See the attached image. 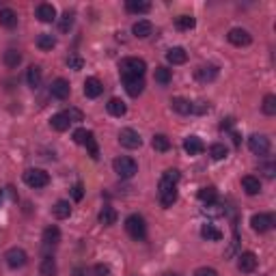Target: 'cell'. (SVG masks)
<instances>
[{
	"mask_svg": "<svg viewBox=\"0 0 276 276\" xmlns=\"http://www.w3.org/2000/svg\"><path fill=\"white\" fill-rule=\"evenodd\" d=\"M153 78H155V82H158V84H169V82H171V69H166V67H155Z\"/></svg>",
	"mask_w": 276,
	"mask_h": 276,
	"instance_id": "40",
	"label": "cell"
},
{
	"mask_svg": "<svg viewBox=\"0 0 276 276\" xmlns=\"http://www.w3.org/2000/svg\"><path fill=\"white\" fill-rule=\"evenodd\" d=\"M119 143H121L125 149H138L140 145H143V138H140V134L136 132V129L125 127V129L119 132Z\"/></svg>",
	"mask_w": 276,
	"mask_h": 276,
	"instance_id": "7",
	"label": "cell"
},
{
	"mask_svg": "<svg viewBox=\"0 0 276 276\" xmlns=\"http://www.w3.org/2000/svg\"><path fill=\"white\" fill-rule=\"evenodd\" d=\"M39 274L41 276H56V261L52 257H46L39 266Z\"/></svg>",
	"mask_w": 276,
	"mask_h": 276,
	"instance_id": "34",
	"label": "cell"
},
{
	"mask_svg": "<svg viewBox=\"0 0 276 276\" xmlns=\"http://www.w3.org/2000/svg\"><path fill=\"white\" fill-rule=\"evenodd\" d=\"M251 225L257 233H268V231L274 226V216L272 214H255L251 218Z\"/></svg>",
	"mask_w": 276,
	"mask_h": 276,
	"instance_id": "8",
	"label": "cell"
},
{
	"mask_svg": "<svg viewBox=\"0 0 276 276\" xmlns=\"http://www.w3.org/2000/svg\"><path fill=\"white\" fill-rule=\"evenodd\" d=\"M112 169H115V173L121 179H132L138 173V164L132 158H127V155H121V158H117L112 162Z\"/></svg>",
	"mask_w": 276,
	"mask_h": 276,
	"instance_id": "3",
	"label": "cell"
},
{
	"mask_svg": "<svg viewBox=\"0 0 276 276\" xmlns=\"http://www.w3.org/2000/svg\"><path fill=\"white\" fill-rule=\"evenodd\" d=\"M248 149L255 155H259V158H263V155L270 153V138L263 136V134H252L248 138Z\"/></svg>",
	"mask_w": 276,
	"mask_h": 276,
	"instance_id": "5",
	"label": "cell"
},
{
	"mask_svg": "<svg viewBox=\"0 0 276 276\" xmlns=\"http://www.w3.org/2000/svg\"><path fill=\"white\" fill-rule=\"evenodd\" d=\"M84 145H86V149H89V155H91V158H93V160H97V158H100V149H97V143H95L93 132H89V134H86Z\"/></svg>",
	"mask_w": 276,
	"mask_h": 276,
	"instance_id": "39",
	"label": "cell"
},
{
	"mask_svg": "<svg viewBox=\"0 0 276 276\" xmlns=\"http://www.w3.org/2000/svg\"><path fill=\"white\" fill-rule=\"evenodd\" d=\"M171 106H173V110L179 112V115H192V101L183 100V97H173Z\"/></svg>",
	"mask_w": 276,
	"mask_h": 276,
	"instance_id": "25",
	"label": "cell"
},
{
	"mask_svg": "<svg viewBox=\"0 0 276 276\" xmlns=\"http://www.w3.org/2000/svg\"><path fill=\"white\" fill-rule=\"evenodd\" d=\"M0 26L4 28H15L18 26V13L13 9H0Z\"/></svg>",
	"mask_w": 276,
	"mask_h": 276,
	"instance_id": "21",
	"label": "cell"
},
{
	"mask_svg": "<svg viewBox=\"0 0 276 276\" xmlns=\"http://www.w3.org/2000/svg\"><path fill=\"white\" fill-rule=\"evenodd\" d=\"M106 108H108V112H110L112 117H123V115H125V112H127L125 101H123V100H119V97H112V100L106 104Z\"/></svg>",
	"mask_w": 276,
	"mask_h": 276,
	"instance_id": "23",
	"label": "cell"
},
{
	"mask_svg": "<svg viewBox=\"0 0 276 276\" xmlns=\"http://www.w3.org/2000/svg\"><path fill=\"white\" fill-rule=\"evenodd\" d=\"M175 26L179 30H192L194 26H197V20H194L192 15H179V18L175 20Z\"/></svg>",
	"mask_w": 276,
	"mask_h": 276,
	"instance_id": "37",
	"label": "cell"
},
{
	"mask_svg": "<svg viewBox=\"0 0 276 276\" xmlns=\"http://www.w3.org/2000/svg\"><path fill=\"white\" fill-rule=\"evenodd\" d=\"M119 72H121V78H143L145 72H147V63L138 56H127L119 63Z\"/></svg>",
	"mask_w": 276,
	"mask_h": 276,
	"instance_id": "1",
	"label": "cell"
},
{
	"mask_svg": "<svg viewBox=\"0 0 276 276\" xmlns=\"http://www.w3.org/2000/svg\"><path fill=\"white\" fill-rule=\"evenodd\" d=\"M226 39H229V43H233V46H237V48H244V46H251L252 37H251V32L244 30V28H231L229 35H226Z\"/></svg>",
	"mask_w": 276,
	"mask_h": 276,
	"instance_id": "9",
	"label": "cell"
},
{
	"mask_svg": "<svg viewBox=\"0 0 276 276\" xmlns=\"http://www.w3.org/2000/svg\"><path fill=\"white\" fill-rule=\"evenodd\" d=\"M24 183L35 188V190H39V188H46L50 183V175L41 169H28L24 173Z\"/></svg>",
	"mask_w": 276,
	"mask_h": 276,
	"instance_id": "4",
	"label": "cell"
},
{
	"mask_svg": "<svg viewBox=\"0 0 276 276\" xmlns=\"http://www.w3.org/2000/svg\"><path fill=\"white\" fill-rule=\"evenodd\" d=\"M67 65H69L72 69H75V72H80V69L84 67V61H82L80 56H75V54H72V56L67 58Z\"/></svg>",
	"mask_w": 276,
	"mask_h": 276,
	"instance_id": "44",
	"label": "cell"
},
{
	"mask_svg": "<svg viewBox=\"0 0 276 276\" xmlns=\"http://www.w3.org/2000/svg\"><path fill=\"white\" fill-rule=\"evenodd\" d=\"M125 9L129 11V13H149L151 11V2H147V0H127L125 2Z\"/></svg>",
	"mask_w": 276,
	"mask_h": 276,
	"instance_id": "24",
	"label": "cell"
},
{
	"mask_svg": "<svg viewBox=\"0 0 276 276\" xmlns=\"http://www.w3.org/2000/svg\"><path fill=\"white\" fill-rule=\"evenodd\" d=\"M4 261H7L9 268L18 270V268H24V266H26V261H28V255H26V251H22V248L13 246V248H9V251L4 252Z\"/></svg>",
	"mask_w": 276,
	"mask_h": 276,
	"instance_id": "6",
	"label": "cell"
},
{
	"mask_svg": "<svg viewBox=\"0 0 276 276\" xmlns=\"http://www.w3.org/2000/svg\"><path fill=\"white\" fill-rule=\"evenodd\" d=\"M242 188L246 190V194L255 197V194L261 192V181H259L257 177H252V175H246V177H242Z\"/></svg>",
	"mask_w": 276,
	"mask_h": 276,
	"instance_id": "19",
	"label": "cell"
},
{
	"mask_svg": "<svg viewBox=\"0 0 276 276\" xmlns=\"http://www.w3.org/2000/svg\"><path fill=\"white\" fill-rule=\"evenodd\" d=\"M166 61L173 65H183L188 61V52L183 50V48H171V50L166 52Z\"/></svg>",
	"mask_w": 276,
	"mask_h": 276,
	"instance_id": "22",
	"label": "cell"
},
{
	"mask_svg": "<svg viewBox=\"0 0 276 276\" xmlns=\"http://www.w3.org/2000/svg\"><path fill=\"white\" fill-rule=\"evenodd\" d=\"M95 274L97 276H110V268L104 266V263H100V266H95Z\"/></svg>",
	"mask_w": 276,
	"mask_h": 276,
	"instance_id": "47",
	"label": "cell"
},
{
	"mask_svg": "<svg viewBox=\"0 0 276 276\" xmlns=\"http://www.w3.org/2000/svg\"><path fill=\"white\" fill-rule=\"evenodd\" d=\"M0 203H2V190H0Z\"/></svg>",
	"mask_w": 276,
	"mask_h": 276,
	"instance_id": "51",
	"label": "cell"
},
{
	"mask_svg": "<svg viewBox=\"0 0 276 276\" xmlns=\"http://www.w3.org/2000/svg\"><path fill=\"white\" fill-rule=\"evenodd\" d=\"M151 147L155 151H160V153H166V151L171 149V140L164 136V134H155L153 140H151Z\"/></svg>",
	"mask_w": 276,
	"mask_h": 276,
	"instance_id": "29",
	"label": "cell"
},
{
	"mask_svg": "<svg viewBox=\"0 0 276 276\" xmlns=\"http://www.w3.org/2000/svg\"><path fill=\"white\" fill-rule=\"evenodd\" d=\"M20 63H22V54L18 50H13V48H11V50L4 52V65H7L9 69H15Z\"/></svg>",
	"mask_w": 276,
	"mask_h": 276,
	"instance_id": "35",
	"label": "cell"
},
{
	"mask_svg": "<svg viewBox=\"0 0 276 276\" xmlns=\"http://www.w3.org/2000/svg\"><path fill=\"white\" fill-rule=\"evenodd\" d=\"M216 199H218V192H216V188H201L199 190V201H203L205 205H214Z\"/></svg>",
	"mask_w": 276,
	"mask_h": 276,
	"instance_id": "31",
	"label": "cell"
},
{
	"mask_svg": "<svg viewBox=\"0 0 276 276\" xmlns=\"http://www.w3.org/2000/svg\"><path fill=\"white\" fill-rule=\"evenodd\" d=\"M37 18H39V22H43V24H50V22L56 20V9H54L52 4L43 2L37 7Z\"/></svg>",
	"mask_w": 276,
	"mask_h": 276,
	"instance_id": "17",
	"label": "cell"
},
{
	"mask_svg": "<svg viewBox=\"0 0 276 276\" xmlns=\"http://www.w3.org/2000/svg\"><path fill=\"white\" fill-rule=\"evenodd\" d=\"M164 276H179V274H177V272H166Z\"/></svg>",
	"mask_w": 276,
	"mask_h": 276,
	"instance_id": "50",
	"label": "cell"
},
{
	"mask_svg": "<svg viewBox=\"0 0 276 276\" xmlns=\"http://www.w3.org/2000/svg\"><path fill=\"white\" fill-rule=\"evenodd\" d=\"M183 151H186L188 155H199L205 151V145L199 136H188L186 140H183Z\"/></svg>",
	"mask_w": 276,
	"mask_h": 276,
	"instance_id": "14",
	"label": "cell"
},
{
	"mask_svg": "<svg viewBox=\"0 0 276 276\" xmlns=\"http://www.w3.org/2000/svg\"><path fill=\"white\" fill-rule=\"evenodd\" d=\"M56 46V39H54L52 35H39L37 37V48H39V50H52V48Z\"/></svg>",
	"mask_w": 276,
	"mask_h": 276,
	"instance_id": "38",
	"label": "cell"
},
{
	"mask_svg": "<svg viewBox=\"0 0 276 276\" xmlns=\"http://www.w3.org/2000/svg\"><path fill=\"white\" fill-rule=\"evenodd\" d=\"M104 93V84L100 82V78H86L84 80V95L91 97V100H95V97H100Z\"/></svg>",
	"mask_w": 276,
	"mask_h": 276,
	"instance_id": "13",
	"label": "cell"
},
{
	"mask_svg": "<svg viewBox=\"0 0 276 276\" xmlns=\"http://www.w3.org/2000/svg\"><path fill=\"white\" fill-rule=\"evenodd\" d=\"M194 276H218V272H216L214 268H199L197 272H194Z\"/></svg>",
	"mask_w": 276,
	"mask_h": 276,
	"instance_id": "46",
	"label": "cell"
},
{
	"mask_svg": "<svg viewBox=\"0 0 276 276\" xmlns=\"http://www.w3.org/2000/svg\"><path fill=\"white\" fill-rule=\"evenodd\" d=\"M125 231L132 240L140 242V240L147 237V223H145L143 216L132 214V216H127V220H125Z\"/></svg>",
	"mask_w": 276,
	"mask_h": 276,
	"instance_id": "2",
	"label": "cell"
},
{
	"mask_svg": "<svg viewBox=\"0 0 276 276\" xmlns=\"http://www.w3.org/2000/svg\"><path fill=\"white\" fill-rule=\"evenodd\" d=\"M132 32L138 37V39H145V37H149L151 32H153V24H151L149 20H138L136 24L132 26Z\"/></svg>",
	"mask_w": 276,
	"mask_h": 276,
	"instance_id": "20",
	"label": "cell"
},
{
	"mask_svg": "<svg viewBox=\"0 0 276 276\" xmlns=\"http://www.w3.org/2000/svg\"><path fill=\"white\" fill-rule=\"evenodd\" d=\"M123 84H125V91H127L129 97H138L145 91V80L143 78H125Z\"/></svg>",
	"mask_w": 276,
	"mask_h": 276,
	"instance_id": "16",
	"label": "cell"
},
{
	"mask_svg": "<svg viewBox=\"0 0 276 276\" xmlns=\"http://www.w3.org/2000/svg\"><path fill=\"white\" fill-rule=\"evenodd\" d=\"M263 173H266V177H274V164H266L263 166Z\"/></svg>",
	"mask_w": 276,
	"mask_h": 276,
	"instance_id": "49",
	"label": "cell"
},
{
	"mask_svg": "<svg viewBox=\"0 0 276 276\" xmlns=\"http://www.w3.org/2000/svg\"><path fill=\"white\" fill-rule=\"evenodd\" d=\"M65 117L69 119V123H78V121H82V112H80L78 108H69V110H65Z\"/></svg>",
	"mask_w": 276,
	"mask_h": 276,
	"instance_id": "43",
	"label": "cell"
},
{
	"mask_svg": "<svg viewBox=\"0 0 276 276\" xmlns=\"http://www.w3.org/2000/svg\"><path fill=\"white\" fill-rule=\"evenodd\" d=\"M86 134H89V132H86V129H82V127H80V129H75V132H74V143H78V145H84V140H86Z\"/></svg>",
	"mask_w": 276,
	"mask_h": 276,
	"instance_id": "45",
	"label": "cell"
},
{
	"mask_svg": "<svg viewBox=\"0 0 276 276\" xmlns=\"http://www.w3.org/2000/svg\"><path fill=\"white\" fill-rule=\"evenodd\" d=\"M201 235L205 237V240H212V242L223 240V231L216 229L214 225H203V226H201Z\"/></svg>",
	"mask_w": 276,
	"mask_h": 276,
	"instance_id": "30",
	"label": "cell"
},
{
	"mask_svg": "<svg viewBox=\"0 0 276 276\" xmlns=\"http://www.w3.org/2000/svg\"><path fill=\"white\" fill-rule=\"evenodd\" d=\"M263 112H266V115H276V95H266L263 97Z\"/></svg>",
	"mask_w": 276,
	"mask_h": 276,
	"instance_id": "41",
	"label": "cell"
},
{
	"mask_svg": "<svg viewBox=\"0 0 276 276\" xmlns=\"http://www.w3.org/2000/svg\"><path fill=\"white\" fill-rule=\"evenodd\" d=\"M52 212L58 220H65V218L72 216V205H69V201H56V205L52 207Z\"/></svg>",
	"mask_w": 276,
	"mask_h": 276,
	"instance_id": "27",
	"label": "cell"
},
{
	"mask_svg": "<svg viewBox=\"0 0 276 276\" xmlns=\"http://www.w3.org/2000/svg\"><path fill=\"white\" fill-rule=\"evenodd\" d=\"M58 242H61V231H58V226H48L46 231H43V244L46 246H56Z\"/></svg>",
	"mask_w": 276,
	"mask_h": 276,
	"instance_id": "26",
	"label": "cell"
},
{
	"mask_svg": "<svg viewBox=\"0 0 276 276\" xmlns=\"http://www.w3.org/2000/svg\"><path fill=\"white\" fill-rule=\"evenodd\" d=\"M72 26H74V13H63V18L61 22H58V28H61V32H69L72 30Z\"/></svg>",
	"mask_w": 276,
	"mask_h": 276,
	"instance_id": "42",
	"label": "cell"
},
{
	"mask_svg": "<svg viewBox=\"0 0 276 276\" xmlns=\"http://www.w3.org/2000/svg\"><path fill=\"white\" fill-rule=\"evenodd\" d=\"M194 78H197L199 82H214V80L218 78V67H216V65H203V67H199L197 72H194Z\"/></svg>",
	"mask_w": 276,
	"mask_h": 276,
	"instance_id": "12",
	"label": "cell"
},
{
	"mask_svg": "<svg viewBox=\"0 0 276 276\" xmlns=\"http://www.w3.org/2000/svg\"><path fill=\"white\" fill-rule=\"evenodd\" d=\"M177 201V188H169V190H160V203L162 207H173Z\"/></svg>",
	"mask_w": 276,
	"mask_h": 276,
	"instance_id": "33",
	"label": "cell"
},
{
	"mask_svg": "<svg viewBox=\"0 0 276 276\" xmlns=\"http://www.w3.org/2000/svg\"><path fill=\"white\" fill-rule=\"evenodd\" d=\"M97 218H100V223L104 225V226H110V225L117 223L119 216H117V212H115L112 207H104V209L100 212V216H97Z\"/></svg>",
	"mask_w": 276,
	"mask_h": 276,
	"instance_id": "32",
	"label": "cell"
},
{
	"mask_svg": "<svg viewBox=\"0 0 276 276\" xmlns=\"http://www.w3.org/2000/svg\"><path fill=\"white\" fill-rule=\"evenodd\" d=\"M74 199H75V201H80V199H82V194H84V188H82V183H75V186H74Z\"/></svg>",
	"mask_w": 276,
	"mask_h": 276,
	"instance_id": "48",
	"label": "cell"
},
{
	"mask_svg": "<svg viewBox=\"0 0 276 276\" xmlns=\"http://www.w3.org/2000/svg\"><path fill=\"white\" fill-rule=\"evenodd\" d=\"M41 80H43V74H41V67H39V65H32V67H28V74H26V82H28L30 89H39V86H41Z\"/></svg>",
	"mask_w": 276,
	"mask_h": 276,
	"instance_id": "18",
	"label": "cell"
},
{
	"mask_svg": "<svg viewBox=\"0 0 276 276\" xmlns=\"http://www.w3.org/2000/svg\"><path fill=\"white\" fill-rule=\"evenodd\" d=\"M209 155H212V160H216V162L225 160L226 155H229V149H226L223 143H214L212 147H209Z\"/></svg>",
	"mask_w": 276,
	"mask_h": 276,
	"instance_id": "36",
	"label": "cell"
},
{
	"mask_svg": "<svg viewBox=\"0 0 276 276\" xmlns=\"http://www.w3.org/2000/svg\"><path fill=\"white\" fill-rule=\"evenodd\" d=\"M177 181H179V171L169 169V171L164 173V175H162L158 190H169V188H177Z\"/></svg>",
	"mask_w": 276,
	"mask_h": 276,
	"instance_id": "15",
	"label": "cell"
},
{
	"mask_svg": "<svg viewBox=\"0 0 276 276\" xmlns=\"http://www.w3.org/2000/svg\"><path fill=\"white\" fill-rule=\"evenodd\" d=\"M69 91H72V89H69V82L65 78H56L50 84V95L54 97V100H67Z\"/></svg>",
	"mask_w": 276,
	"mask_h": 276,
	"instance_id": "10",
	"label": "cell"
},
{
	"mask_svg": "<svg viewBox=\"0 0 276 276\" xmlns=\"http://www.w3.org/2000/svg\"><path fill=\"white\" fill-rule=\"evenodd\" d=\"M237 268H240V272H244V274H251V272H255V268H257V255L255 252H242L240 255V261H237Z\"/></svg>",
	"mask_w": 276,
	"mask_h": 276,
	"instance_id": "11",
	"label": "cell"
},
{
	"mask_svg": "<svg viewBox=\"0 0 276 276\" xmlns=\"http://www.w3.org/2000/svg\"><path fill=\"white\" fill-rule=\"evenodd\" d=\"M50 125H52V129H56V132H65V129H69V119L65 117V112H58V115H54L52 119H50Z\"/></svg>",
	"mask_w": 276,
	"mask_h": 276,
	"instance_id": "28",
	"label": "cell"
}]
</instances>
